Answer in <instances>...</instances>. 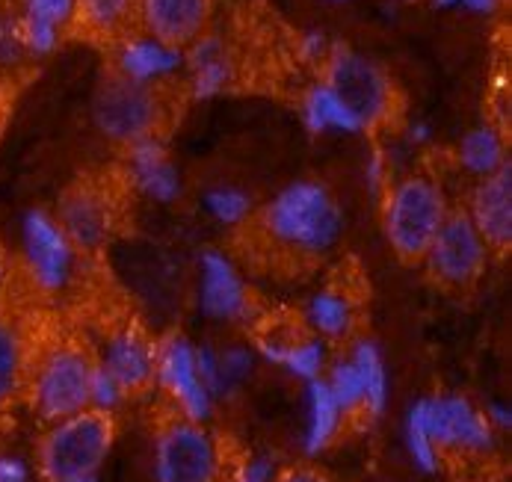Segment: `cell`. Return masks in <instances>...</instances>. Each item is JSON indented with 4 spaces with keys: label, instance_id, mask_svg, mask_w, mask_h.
Returning <instances> with one entry per match:
<instances>
[{
    "label": "cell",
    "instance_id": "32",
    "mask_svg": "<svg viewBox=\"0 0 512 482\" xmlns=\"http://www.w3.org/2000/svg\"><path fill=\"white\" fill-rule=\"evenodd\" d=\"M18 15L45 27H54L60 33H66L74 24L77 15V0H21Z\"/></svg>",
    "mask_w": 512,
    "mask_h": 482
},
{
    "label": "cell",
    "instance_id": "34",
    "mask_svg": "<svg viewBox=\"0 0 512 482\" xmlns=\"http://www.w3.org/2000/svg\"><path fill=\"white\" fill-rule=\"evenodd\" d=\"M128 394L119 388V382L95 361V367H92V376H89V409H95V412H107L113 414L119 406H122V400H125Z\"/></svg>",
    "mask_w": 512,
    "mask_h": 482
},
{
    "label": "cell",
    "instance_id": "22",
    "mask_svg": "<svg viewBox=\"0 0 512 482\" xmlns=\"http://www.w3.org/2000/svg\"><path fill=\"white\" fill-rule=\"evenodd\" d=\"M308 385V423H305V453L308 456H320L338 435L341 429V420H344V412L341 406L335 403L326 379H311L305 382Z\"/></svg>",
    "mask_w": 512,
    "mask_h": 482
},
{
    "label": "cell",
    "instance_id": "2",
    "mask_svg": "<svg viewBox=\"0 0 512 482\" xmlns=\"http://www.w3.org/2000/svg\"><path fill=\"white\" fill-rule=\"evenodd\" d=\"M379 202L382 231L391 252L403 264H421L450 210L439 181L430 175L391 178Z\"/></svg>",
    "mask_w": 512,
    "mask_h": 482
},
{
    "label": "cell",
    "instance_id": "4",
    "mask_svg": "<svg viewBox=\"0 0 512 482\" xmlns=\"http://www.w3.org/2000/svg\"><path fill=\"white\" fill-rule=\"evenodd\" d=\"M95 361L86 349L60 344L48 349L27 376L30 403L45 423L89 409V376Z\"/></svg>",
    "mask_w": 512,
    "mask_h": 482
},
{
    "label": "cell",
    "instance_id": "27",
    "mask_svg": "<svg viewBox=\"0 0 512 482\" xmlns=\"http://www.w3.org/2000/svg\"><path fill=\"white\" fill-rule=\"evenodd\" d=\"M279 367H285L291 376L311 382L320 379L326 370V344L320 338H302V341H285L282 355L276 361Z\"/></svg>",
    "mask_w": 512,
    "mask_h": 482
},
{
    "label": "cell",
    "instance_id": "16",
    "mask_svg": "<svg viewBox=\"0 0 512 482\" xmlns=\"http://www.w3.org/2000/svg\"><path fill=\"white\" fill-rule=\"evenodd\" d=\"M137 15L148 36L175 48H187L208 30L214 0H137Z\"/></svg>",
    "mask_w": 512,
    "mask_h": 482
},
{
    "label": "cell",
    "instance_id": "15",
    "mask_svg": "<svg viewBox=\"0 0 512 482\" xmlns=\"http://www.w3.org/2000/svg\"><path fill=\"white\" fill-rule=\"evenodd\" d=\"M128 181L157 205H175L184 196V181L178 166L169 157V148L160 137H146L125 148Z\"/></svg>",
    "mask_w": 512,
    "mask_h": 482
},
{
    "label": "cell",
    "instance_id": "25",
    "mask_svg": "<svg viewBox=\"0 0 512 482\" xmlns=\"http://www.w3.org/2000/svg\"><path fill=\"white\" fill-rule=\"evenodd\" d=\"M137 15V0H77L74 24L95 39H122Z\"/></svg>",
    "mask_w": 512,
    "mask_h": 482
},
{
    "label": "cell",
    "instance_id": "43",
    "mask_svg": "<svg viewBox=\"0 0 512 482\" xmlns=\"http://www.w3.org/2000/svg\"><path fill=\"white\" fill-rule=\"evenodd\" d=\"M9 281H12V264H9L6 249L0 246V302H3V296H6V290H9Z\"/></svg>",
    "mask_w": 512,
    "mask_h": 482
},
{
    "label": "cell",
    "instance_id": "38",
    "mask_svg": "<svg viewBox=\"0 0 512 482\" xmlns=\"http://www.w3.org/2000/svg\"><path fill=\"white\" fill-rule=\"evenodd\" d=\"M436 9H468L474 15H495L507 0H430Z\"/></svg>",
    "mask_w": 512,
    "mask_h": 482
},
{
    "label": "cell",
    "instance_id": "44",
    "mask_svg": "<svg viewBox=\"0 0 512 482\" xmlns=\"http://www.w3.org/2000/svg\"><path fill=\"white\" fill-rule=\"evenodd\" d=\"M409 139H412L415 145H421V142H427V139H430V128H427L424 122H418V125H412V131H409Z\"/></svg>",
    "mask_w": 512,
    "mask_h": 482
},
{
    "label": "cell",
    "instance_id": "30",
    "mask_svg": "<svg viewBox=\"0 0 512 482\" xmlns=\"http://www.w3.org/2000/svg\"><path fill=\"white\" fill-rule=\"evenodd\" d=\"M205 210L214 222L237 228L252 216V199L237 187H214L205 193Z\"/></svg>",
    "mask_w": 512,
    "mask_h": 482
},
{
    "label": "cell",
    "instance_id": "5",
    "mask_svg": "<svg viewBox=\"0 0 512 482\" xmlns=\"http://www.w3.org/2000/svg\"><path fill=\"white\" fill-rule=\"evenodd\" d=\"M92 122L101 137L125 148L137 139L160 137L163 104L157 86L131 83L116 71L107 74L92 101Z\"/></svg>",
    "mask_w": 512,
    "mask_h": 482
},
{
    "label": "cell",
    "instance_id": "28",
    "mask_svg": "<svg viewBox=\"0 0 512 482\" xmlns=\"http://www.w3.org/2000/svg\"><path fill=\"white\" fill-rule=\"evenodd\" d=\"M403 435H406V450H409V459L415 462L418 471L424 474H436L439 471V447L436 441L430 438V429H427V420H424V406L421 400L409 409L406 414V426H403Z\"/></svg>",
    "mask_w": 512,
    "mask_h": 482
},
{
    "label": "cell",
    "instance_id": "47",
    "mask_svg": "<svg viewBox=\"0 0 512 482\" xmlns=\"http://www.w3.org/2000/svg\"><path fill=\"white\" fill-rule=\"evenodd\" d=\"M406 3H412V0H406Z\"/></svg>",
    "mask_w": 512,
    "mask_h": 482
},
{
    "label": "cell",
    "instance_id": "23",
    "mask_svg": "<svg viewBox=\"0 0 512 482\" xmlns=\"http://www.w3.org/2000/svg\"><path fill=\"white\" fill-rule=\"evenodd\" d=\"M27 341L21 329L0 317V409L15 403V397L27 388Z\"/></svg>",
    "mask_w": 512,
    "mask_h": 482
},
{
    "label": "cell",
    "instance_id": "6",
    "mask_svg": "<svg viewBox=\"0 0 512 482\" xmlns=\"http://www.w3.org/2000/svg\"><path fill=\"white\" fill-rule=\"evenodd\" d=\"M320 80L338 92V98L365 122L367 131L385 125L397 110V89L391 77L344 45H332L329 57L323 60Z\"/></svg>",
    "mask_w": 512,
    "mask_h": 482
},
{
    "label": "cell",
    "instance_id": "17",
    "mask_svg": "<svg viewBox=\"0 0 512 482\" xmlns=\"http://www.w3.org/2000/svg\"><path fill=\"white\" fill-rule=\"evenodd\" d=\"M184 69V48L166 45L148 33H125L116 45L113 71L131 83L157 86Z\"/></svg>",
    "mask_w": 512,
    "mask_h": 482
},
{
    "label": "cell",
    "instance_id": "41",
    "mask_svg": "<svg viewBox=\"0 0 512 482\" xmlns=\"http://www.w3.org/2000/svg\"><path fill=\"white\" fill-rule=\"evenodd\" d=\"M483 414H486V420L492 423L495 432H498V429H510L512 426V409L507 403H492Z\"/></svg>",
    "mask_w": 512,
    "mask_h": 482
},
{
    "label": "cell",
    "instance_id": "11",
    "mask_svg": "<svg viewBox=\"0 0 512 482\" xmlns=\"http://www.w3.org/2000/svg\"><path fill=\"white\" fill-rule=\"evenodd\" d=\"M154 379L175 400L187 420L205 423L214 412V397L196 370V346L181 335H169L154 346Z\"/></svg>",
    "mask_w": 512,
    "mask_h": 482
},
{
    "label": "cell",
    "instance_id": "45",
    "mask_svg": "<svg viewBox=\"0 0 512 482\" xmlns=\"http://www.w3.org/2000/svg\"><path fill=\"white\" fill-rule=\"evenodd\" d=\"M6 113H9V95H6V83L0 80V131H3Z\"/></svg>",
    "mask_w": 512,
    "mask_h": 482
},
{
    "label": "cell",
    "instance_id": "19",
    "mask_svg": "<svg viewBox=\"0 0 512 482\" xmlns=\"http://www.w3.org/2000/svg\"><path fill=\"white\" fill-rule=\"evenodd\" d=\"M98 364L119 382L125 394H137L154 382V346L137 329H122L110 335Z\"/></svg>",
    "mask_w": 512,
    "mask_h": 482
},
{
    "label": "cell",
    "instance_id": "31",
    "mask_svg": "<svg viewBox=\"0 0 512 482\" xmlns=\"http://www.w3.org/2000/svg\"><path fill=\"white\" fill-rule=\"evenodd\" d=\"M27 51L18 30V9L0 6V80L27 63Z\"/></svg>",
    "mask_w": 512,
    "mask_h": 482
},
{
    "label": "cell",
    "instance_id": "35",
    "mask_svg": "<svg viewBox=\"0 0 512 482\" xmlns=\"http://www.w3.org/2000/svg\"><path fill=\"white\" fill-rule=\"evenodd\" d=\"M196 370H199V379L205 382L208 394L214 400L222 397V382H220V361H217V352L211 346H196Z\"/></svg>",
    "mask_w": 512,
    "mask_h": 482
},
{
    "label": "cell",
    "instance_id": "18",
    "mask_svg": "<svg viewBox=\"0 0 512 482\" xmlns=\"http://www.w3.org/2000/svg\"><path fill=\"white\" fill-rule=\"evenodd\" d=\"M184 71H187L190 95L196 101H211V98H220L234 83L237 63L220 33L205 30L199 39H193L184 48Z\"/></svg>",
    "mask_w": 512,
    "mask_h": 482
},
{
    "label": "cell",
    "instance_id": "7",
    "mask_svg": "<svg viewBox=\"0 0 512 482\" xmlns=\"http://www.w3.org/2000/svg\"><path fill=\"white\" fill-rule=\"evenodd\" d=\"M222 456L217 438L196 420H172L154 441L157 482H220Z\"/></svg>",
    "mask_w": 512,
    "mask_h": 482
},
{
    "label": "cell",
    "instance_id": "26",
    "mask_svg": "<svg viewBox=\"0 0 512 482\" xmlns=\"http://www.w3.org/2000/svg\"><path fill=\"white\" fill-rule=\"evenodd\" d=\"M350 361L356 364L362 388H365V412L370 417H379L388 406V370H385L379 346L373 341H359L350 352Z\"/></svg>",
    "mask_w": 512,
    "mask_h": 482
},
{
    "label": "cell",
    "instance_id": "46",
    "mask_svg": "<svg viewBox=\"0 0 512 482\" xmlns=\"http://www.w3.org/2000/svg\"><path fill=\"white\" fill-rule=\"evenodd\" d=\"M63 482H98V474H83V477H72V480Z\"/></svg>",
    "mask_w": 512,
    "mask_h": 482
},
{
    "label": "cell",
    "instance_id": "8",
    "mask_svg": "<svg viewBox=\"0 0 512 482\" xmlns=\"http://www.w3.org/2000/svg\"><path fill=\"white\" fill-rule=\"evenodd\" d=\"M430 276L444 287H471L486 273L489 264V246L468 219L465 207H450L439 234L433 237L424 261Z\"/></svg>",
    "mask_w": 512,
    "mask_h": 482
},
{
    "label": "cell",
    "instance_id": "40",
    "mask_svg": "<svg viewBox=\"0 0 512 482\" xmlns=\"http://www.w3.org/2000/svg\"><path fill=\"white\" fill-rule=\"evenodd\" d=\"M329 51H332V45H329V39H326L323 33H308V36H302V57H305L308 63H320V66H323V60L329 57Z\"/></svg>",
    "mask_w": 512,
    "mask_h": 482
},
{
    "label": "cell",
    "instance_id": "9",
    "mask_svg": "<svg viewBox=\"0 0 512 482\" xmlns=\"http://www.w3.org/2000/svg\"><path fill=\"white\" fill-rule=\"evenodd\" d=\"M21 246H24V267L33 287L42 293H60L74 276L77 249L57 222L54 213L33 207L24 213L21 222Z\"/></svg>",
    "mask_w": 512,
    "mask_h": 482
},
{
    "label": "cell",
    "instance_id": "3",
    "mask_svg": "<svg viewBox=\"0 0 512 482\" xmlns=\"http://www.w3.org/2000/svg\"><path fill=\"white\" fill-rule=\"evenodd\" d=\"M116 438L113 417L107 412L83 409L51 423L39 441V471L48 482H63L83 474H98L110 456Z\"/></svg>",
    "mask_w": 512,
    "mask_h": 482
},
{
    "label": "cell",
    "instance_id": "29",
    "mask_svg": "<svg viewBox=\"0 0 512 482\" xmlns=\"http://www.w3.org/2000/svg\"><path fill=\"white\" fill-rule=\"evenodd\" d=\"M335 403L341 406L344 417L347 414L365 412V388H362V379H359V370L350 358H341L332 364L329 376H323Z\"/></svg>",
    "mask_w": 512,
    "mask_h": 482
},
{
    "label": "cell",
    "instance_id": "14",
    "mask_svg": "<svg viewBox=\"0 0 512 482\" xmlns=\"http://www.w3.org/2000/svg\"><path fill=\"white\" fill-rule=\"evenodd\" d=\"M468 219L486 240L489 252L504 255L512 246V166L507 163L495 175L477 178L468 207Z\"/></svg>",
    "mask_w": 512,
    "mask_h": 482
},
{
    "label": "cell",
    "instance_id": "33",
    "mask_svg": "<svg viewBox=\"0 0 512 482\" xmlns=\"http://www.w3.org/2000/svg\"><path fill=\"white\" fill-rule=\"evenodd\" d=\"M217 361H220L222 397L231 394L234 388H240L249 379L252 367H255V355L246 346H231L225 352H217Z\"/></svg>",
    "mask_w": 512,
    "mask_h": 482
},
{
    "label": "cell",
    "instance_id": "24",
    "mask_svg": "<svg viewBox=\"0 0 512 482\" xmlns=\"http://www.w3.org/2000/svg\"><path fill=\"white\" fill-rule=\"evenodd\" d=\"M353 320H356V308H353V299L347 290L341 287H326V290H317L311 299H308V323L311 329L320 335V338H347L350 329H353Z\"/></svg>",
    "mask_w": 512,
    "mask_h": 482
},
{
    "label": "cell",
    "instance_id": "36",
    "mask_svg": "<svg viewBox=\"0 0 512 482\" xmlns=\"http://www.w3.org/2000/svg\"><path fill=\"white\" fill-rule=\"evenodd\" d=\"M365 181H367V190H370L376 199H379V196L385 193V187L391 184V169H388V160H385L382 148H373V154L367 157Z\"/></svg>",
    "mask_w": 512,
    "mask_h": 482
},
{
    "label": "cell",
    "instance_id": "13",
    "mask_svg": "<svg viewBox=\"0 0 512 482\" xmlns=\"http://www.w3.org/2000/svg\"><path fill=\"white\" fill-rule=\"evenodd\" d=\"M199 305L211 320L222 323L246 320L252 311L246 281L237 273L234 261L220 249H208L199 261Z\"/></svg>",
    "mask_w": 512,
    "mask_h": 482
},
{
    "label": "cell",
    "instance_id": "20",
    "mask_svg": "<svg viewBox=\"0 0 512 482\" xmlns=\"http://www.w3.org/2000/svg\"><path fill=\"white\" fill-rule=\"evenodd\" d=\"M299 116L308 134H367L365 122L338 98V92L326 80H314L299 101Z\"/></svg>",
    "mask_w": 512,
    "mask_h": 482
},
{
    "label": "cell",
    "instance_id": "21",
    "mask_svg": "<svg viewBox=\"0 0 512 482\" xmlns=\"http://www.w3.org/2000/svg\"><path fill=\"white\" fill-rule=\"evenodd\" d=\"M456 163L471 175V178H486L504 169L507 160V137L495 122H480L468 128L459 145H456Z\"/></svg>",
    "mask_w": 512,
    "mask_h": 482
},
{
    "label": "cell",
    "instance_id": "12",
    "mask_svg": "<svg viewBox=\"0 0 512 482\" xmlns=\"http://www.w3.org/2000/svg\"><path fill=\"white\" fill-rule=\"evenodd\" d=\"M430 438L439 450L489 453L495 447V429L471 400L459 394H441L421 400Z\"/></svg>",
    "mask_w": 512,
    "mask_h": 482
},
{
    "label": "cell",
    "instance_id": "37",
    "mask_svg": "<svg viewBox=\"0 0 512 482\" xmlns=\"http://www.w3.org/2000/svg\"><path fill=\"white\" fill-rule=\"evenodd\" d=\"M276 480V465H273V459H267V456H255V459H249L231 480L225 482H273Z\"/></svg>",
    "mask_w": 512,
    "mask_h": 482
},
{
    "label": "cell",
    "instance_id": "42",
    "mask_svg": "<svg viewBox=\"0 0 512 482\" xmlns=\"http://www.w3.org/2000/svg\"><path fill=\"white\" fill-rule=\"evenodd\" d=\"M273 482H329L320 471H311V468H293V471H285L279 474Z\"/></svg>",
    "mask_w": 512,
    "mask_h": 482
},
{
    "label": "cell",
    "instance_id": "1",
    "mask_svg": "<svg viewBox=\"0 0 512 482\" xmlns=\"http://www.w3.org/2000/svg\"><path fill=\"white\" fill-rule=\"evenodd\" d=\"M264 234L296 255H326L344 234V213L320 181H293L261 210Z\"/></svg>",
    "mask_w": 512,
    "mask_h": 482
},
{
    "label": "cell",
    "instance_id": "10",
    "mask_svg": "<svg viewBox=\"0 0 512 482\" xmlns=\"http://www.w3.org/2000/svg\"><path fill=\"white\" fill-rule=\"evenodd\" d=\"M57 222L69 234L77 252H98L110 243L116 231V205L104 184L77 181L57 205Z\"/></svg>",
    "mask_w": 512,
    "mask_h": 482
},
{
    "label": "cell",
    "instance_id": "39",
    "mask_svg": "<svg viewBox=\"0 0 512 482\" xmlns=\"http://www.w3.org/2000/svg\"><path fill=\"white\" fill-rule=\"evenodd\" d=\"M0 482H30V465L18 456L0 453Z\"/></svg>",
    "mask_w": 512,
    "mask_h": 482
}]
</instances>
